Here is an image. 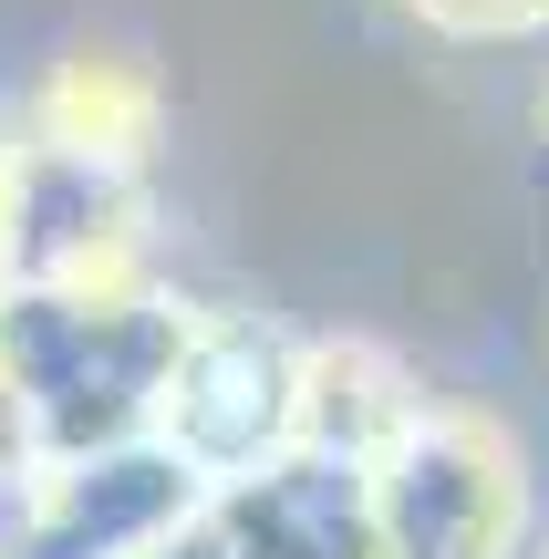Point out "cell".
<instances>
[{
    "label": "cell",
    "mask_w": 549,
    "mask_h": 559,
    "mask_svg": "<svg viewBox=\"0 0 549 559\" xmlns=\"http://www.w3.org/2000/svg\"><path fill=\"white\" fill-rule=\"evenodd\" d=\"M207 498V477L177 456V445H104V456H62L52 498H41V519L62 528L83 559H135L145 539H166V528H187Z\"/></svg>",
    "instance_id": "obj_6"
},
{
    "label": "cell",
    "mask_w": 549,
    "mask_h": 559,
    "mask_svg": "<svg viewBox=\"0 0 549 559\" xmlns=\"http://www.w3.org/2000/svg\"><path fill=\"white\" fill-rule=\"evenodd\" d=\"M135 177L124 156L62 135L11 145V187H0V280H62V290H124L135 260Z\"/></svg>",
    "instance_id": "obj_2"
},
{
    "label": "cell",
    "mask_w": 549,
    "mask_h": 559,
    "mask_svg": "<svg viewBox=\"0 0 549 559\" xmlns=\"http://www.w3.org/2000/svg\"><path fill=\"white\" fill-rule=\"evenodd\" d=\"M0 559H83V549H73V539H62V528H52V519L32 508V528H21V539L0 549Z\"/></svg>",
    "instance_id": "obj_12"
},
{
    "label": "cell",
    "mask_w": 549,
    "mask_h": 559,
    "mask_svg": "<svg viewBox=\"0 0 549 559\" xmlns=\"http://www.w3.org/2000/svg\"><path fill=\"white\" fill-rule=\"evenodd\" d=\"M415 394L405 373H394L384 353H363V342H332V353H301V445H322V456H384L394 436H415Z\"/></svg>",
    "instance_id": "obj_7"
},
{
    "label": "cell",
    "mask_w": 549,
    "mask_h": 559,
    "mask_svg": "<svg viewBox=\"0 0 549 559\" xmlns=\"http://www.w3.org/2000/svg\"><path fill=\"white\" fill-rule=\"evenodd\" d=\"M405 11H426L435 32L498 41V32H539V21H549V0H405Z\"/></svg>",
    "instance_id": "obj_9"
},
{
    "label": "cell",
    "mask_w": 549,
    "mask_h": 559,
    "mask_svg": "<svg viewBox=\"0 0 549 559\" xmlns=\"http://www.w3.org/2000/svg\"><path fill=\"white\" fill-rule=\"evenodd\" d=\"M32 456V415H21V394H11V362H0V466H21Z\"/></svg>",
    "instance_id": "obj_11"
},
{
    "label": "cell",
    "mask_w": 549,
    "mask_h": 559,
    "mask_svg": "<svg viewBox=\"0 0 549 559\" xmlns=\"http://www.w3.org/2000/svg\"><path fill=\"white\" fill-rule=\"evenodd\" d=\"M373 508L394 559H498L518 539V456L477 415H426L373 456Z\"/></svg>",
    "instance_id": "obj_3"
},
{
    "label": "cell",
    "mask_w": 549,
    "mask_h": 559,
    "mask_svg": "<svg viewBox=\"0 0 549 559\" xmlns=\"http://www.w3.org/2000/svg\"><path fill=\"white\" fill-rule=\"evenodd\" d=\"M0 187H11V145H0Z\"/></svg>",
    "instance_id": "obj_13"
},
{
    "label": "cell",
    "mask_w": 549,
    "mask_h": 559,
    "mask_svg": "<svg viewBox=\"0 0 549 559\" xmlns=\"http://www.w3.org/2000/svg\"><path fill=\"white\" fill-rule=\"evenodd\" d=\"M198 321L156 290H62V280H0V362L32 415L41 456H104L166 415Z\"/></svg>",
    "instance_id": "obj_1"
},
{
    "label": "cell",
    "mask_w": 549,
    "mask_h": 559,
    "mask_svg": "<svg viewBox=\"0 0 549 559\" xmlns=\"http://www.w3.org/2000/svg\"><path fill=\"white\" fill-rule=\"evenodd\" d=\"M156 115H166V83H156V62H135V52H62L52 83H41V135L124 156V166L145 156Z\"/></svg>",
    "instance_id": "obj_8"
},
{
    "label": "cell",
    "mask_w": 549,
    "mask_h": 559,
    "mask_svg": "<svg viewBox=\"0 0 549 559\" xmlns=\"http://www.w3.org/2000/svg\"><path fill=\"white\" fill-rule=\"evenodd\" d=\"M207 519L239 559H394L384 508H373V466L322 456V445H281L270 466L228 477L207 498Z\"/></svg>",
    "instance_id": "obj_5"
},
{
    "label": "cell",
    "mask_w": 549,
    "mask_h": 559,
    "mask_svg": "<svg viewBox=\"0 0 549 559\" xmlns=\"http://www.w3.org/2000/svg\"><path fill=\"white\" fill-rule=\"evenodd\" d=\"M166 445L218 487L301 445V353L260 321H207L166 383Z\"/></svg>",
    "instance_id": "obj_4"
},
{
    "label": "cell",
    "mask_w": 549,
    "mask_h": 559,
    "mask_svg": "<svg viewBox=\"0 0 549 559\" xmlns=\"http://www.w3.org/2000/svg\"><path fill=\"white\" fill-rule=\"evenodd\" d=\"M135 559H239V549L218 539V519H187V528H166V539H145Z\"/></svg>",
    "instance_id": "obj_10"
}]
</instances>
